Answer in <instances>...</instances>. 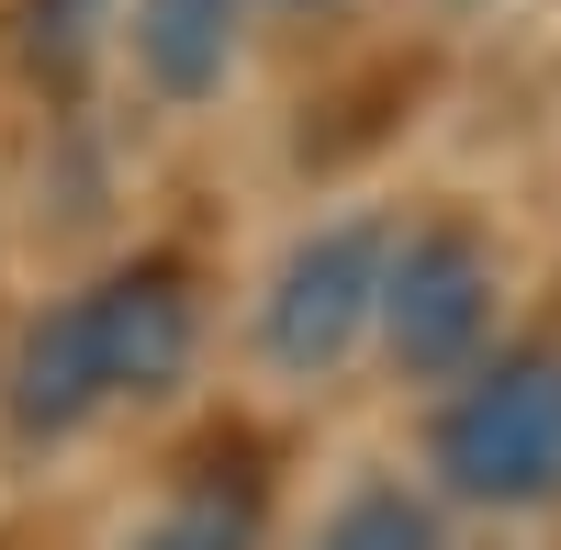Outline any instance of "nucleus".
<instances>
[{
  "label": "nucleus",
  "instance_id": "obj_1",
  "mask_svg": "<svg viewBox=\"0 0 561 550\" xmlns=\"http://www.w3.org/2000/svg\"><path fill=\"white\" fill-rule=\"evenodd\" d=\"M438 472L472 506H550L561 494V359L550 348L494 359L438 416Z\"/></svg>",
  "mask_w": 561,
  "mask_h": 550
},
{
  "label": "nucleus",
  "instance_id": "obj_2",
  "mask_svg": "<svg viewBox=\"0 0 561 550\" xmlns=\"http://www.w3.org/2000/svg\"><path fill=\"white\" fill-rule=\"evenodd\" d=\"M370 314H382L404 371H460L494 326V270L460 225H427V237H404V259H382V303Z\"/></svg>",
  "mask_w": 561,
  "mask_h": 550
},
{
  "label": "nucleus",
  "instance_id": "obj_3",
  "mask_svg": "<svg viewBox=\"0 0 561 550\" xmlns=\"http://www.w3.org/2000/svg\"><path fill=\"white\" fill-rule=\"evenodd\" d=\"M370 303H382V237L370 225H325L280 259L270 282V359L280 371H325V359H348V337L370 326Z\"/></svg>",
  "mask_w": 561,
  "mask_h": 550
},
{
  "label": "nucleus",
  "instance_id": "obj_4",
  "mask_svg": "<svg viewBox=\"0 0 561 550\" xmlns=\"http://www.w3.org/2000/svg\"><path fill=\"white\" fill-rule=\"evenodd\" d=\"M79 314H90V348H102L113 404L124 393H169L192 371V293H180L169 270H113L102 293H79Z\"/></svg>",
  "mask_w": 561,
  "mask_h": 550
},
{
  "label": "nucleus",
  "instance_id": "obj_5",
  "mask_svg": "<svg viewBox=\"0 0 561 550\" xmlns=\"http://www.w3.org/2000/svg\"><path fill=\"white\" fill-rule=\"evenodd\" d=\"M113 404V382H102V348H90V314L79 303H57L45 326L23 337V371H12V416L34 427V438H68V427H90Z\"/></svg>",
  "mask_w": 561,
  "mask_h": 550
},
{
  "label": "nucleus",
  "instance_id": "obj_6",
  "mask_svg": "<svg viewBox=\"0 0 561 550\" xmlns=\"http://www.w3.org/2000/svg\"><path fill=\"white\" fill-rule=\"evenodd\" d=\"M135 57L169 102H203L237 68V0H135Z\"/></svg>",
  "mask_w": 561,
  "mask_h": 550
},
{
  "label": "nucleus",
  "instance_id": "obj_7",
  "mask_svg": "<svg viewBox=\"0 0 561 550\" xmlns=\"http://www.w3.org/2000/svg\"><path fill=\"white\" fill-rule=\"evenodd\" d=\"M314 550H438V517L404 506V494H348V506L314 528Z\"/></svg>",
  "mask_w": 561,
  "mask_h": 550
},
{
  "label": "nucleus",
  "instance_id": "obj_8",
  "mask_svg": "<svg viewBox=\"0 0 561 550\" xmlns=\"http://www.w3.org/2000/svg\"><path fill=\"white\" fill-rule=\"evenodd\" d=\"M23 23H34V57L45 68H79L90 34H102V0H23Z\"/></svg>",
  "mask_w": 561,
  "mask_h": 550
},
{
  "label": "nucleus",
  "instance_id": "obj_9",
  "mask_svg": "<svg viewBox=\"0 0 561 550\" xmlns=\"http://www.w3.org/2000/svg\"><path fill=\"white\" fill-rule=\"evenodd\" d=\"M135 550H248V517L237 506H180V517H158Z\"/></svg>",
  "mask_w": 561,
  "mask_h": 550
}]
</instances>
